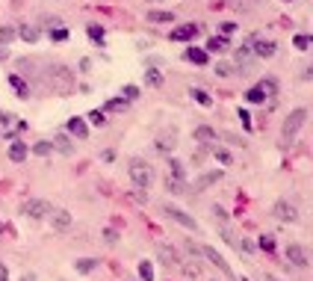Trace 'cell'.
I'll return each instance as SVG.
<instances>
[{"label": "cell", "instance_id": "3957f363", "mask_svg": "<svg viewBox=\"0 0 313 281\" xmlns=\"http://www.w3.org/2000/svg\"><path fill=\"white\" fill-rule=\"evenodd\" d=\"M304 122H307V110H304V107H298V110H293V113L287 116L284 130H281V142H284V145H290L293 139L298 136V130L304 127Z\"/></svg>", "mask_w": 313, "mask_h": 281}, {"label": "cell", "instance_id": "f6af8a7d", "mask_svg": "<svg viewBox=\"0 0 313 281\" xmlns=\"http://www.w3.org/2000/svg\"><path fill=\"white\" fill-rule=\"evenodd\" d=\"M230 33H237V24L233 21H222V36H230Z\"/></svg>", "mask_w": 313, "mask_h": 281}, {"label": "cell", "instance_id": "4316f807", "mask_svg": "<svg viewBox=\"0 0 313 281\" xmlns=\"http://www.w3.org/2000/svg\"><path fill=\"white\" fill-rule=\"evenodd\" d=\"M189 95H192L195 101H198L201 107H213V98H210V95H207L204 89H189Z\"/></svg>", "mask_w": 313, "mask_h": 281}, {"label": "cell", "instance_id": "681fc988", "mask_svg": "<svg viewBox=\"0 0 313 281\" xmlns=\"http://www.w3.org/2000/svg\"><path fill=\"white\" fill-rule=\"evenodd\" d=\"M298 80H304V83H307V80H313V65H310V68H304V71L298 74Z\"/></svg>", "mask_w": 313, "mask_h": 281}, {"label": "cell", "instance_id": "11a10c76", "mask_svg": "<svg viewBox=\"0 0 313 281\" xmlns=\"http://www.w3.org/2000/svg\"><path fill=\"white\" fill-rule=\"evenodd\" d=\"M21 281H35V275H21Z\"/></svg>", "mask_w": 313, "mask_h": 281}, {"label": "cell", "instance_id": "c3c4849f", "mask_svg": "<svg viewBox=\"0 0 313 281\" xmlns=\"http://www.w3.org/2000/svg\"><path fill=\"white\" fill-rule=\"evenodd\" d=\"M210 213H213V216H216V219H222V222H225V219H227V213H225V210H222V207H219V204H216V207H213V210H210Z\"/></svg>", "mask_w": 313, "mask_h": 281}, {"label": "cell", "instance_id": "bcb514c9", "mask_svg": "<svg viewBox=\"0 0 313 281\" xmlns=\"http://www.w3.org/2000/svg\"><path fill=\"white\" fill-rule=\"evenodd\" d=\"M240 119H243V127L251 130V116H248V110H240Z\"/></svg>", "mask_w": 313, "mask_h": 281}, {"label": "cell", "instance_id": "44dd1931", "mask_svg": "<svg viewBox=\"0 0 313 281\" xmlns=\"http://www.w3.org/2000/svg\"><path fill=\"white\" fill-rule=\"evenodd\" d=\"M166 190L174 193V195H183V193H186V181H183V178H174V175H169V178H166Z\"/></svg>", "mask_w": 313, "mask_h": 281}, {"label": "cell", "instance_id": "4fadbf2b", "mask_svg": "<svg viewBox=\"0 0 313 281\" xmlns=\"http://www.w3.org/2000/svg\"><path fill=\"white\" fill-rule=\"evenodd\" d=\"M227 48H230V39H227V36H210L204 51H207V53H225Z\"/></svg>", "mask_w": 313, "mask_h": 281}, {"label": "cell", "instance_id": "e0dca14e", "mask_svg": "<svg viewBox=\"0 0 313 281\" xmlns=\"http://www.w3.org/2000/svg\"><path fill=\"white\" fill-rule=\"evenodd\" d=\"M174 130H169V133H160L156 136V151H163V154H169V151H174Z\"/></svg>", "mask_w": 313, "mask_h": 281}, {"label": "cell", "instance_id": "f5cc1de1", "mask_svg": "<svg viewBox=\"0 0 313 281\" xmlns=\"http://www.w3.org/2000/svg\"><path fill=\"white\" fill-rule=\"evenodd\" d=\"M260 281H278V278H275V275H269V272H263V275H260Z\"/></svg>", "mask_w": 313, "mask_h": 281}, {"label": "cell", "instance_id": "603a6c76", "mask_svg": "<svg viewBox=\"0 0 313 281\" xmlns=\"http://www.w3.org/2000/svg\"><path fill=\"white\" fill-rule=\"evenodd\" d=\"M266 98H269V95L263 92V86H260V83H257V86H251V89L245 92V101H248V104H263Z\"/></svg>", "mask_w": 313, "mask_h": 281}, {"label": "cell", "instance_id": "52a82bcc", "mask_svg": "<svg viewBox=\"0 0 313 281\" xmlns=\"http://www.w3.org/2000/svg\"><path fill=\"white\" fill-rule=\"evenodd\" d=\"M201 255H204V258H207V261H210V263H213L216 269H222V272H225L227 278H233V269L227 266V261H225V258H222L219 252H213L210 246H201Z\"/></svg>", "mask_w": 313, "mask_h": 281}, {"label": "cell", "instance_id": "7a4b0ae2", "mask_svg": "<svg viewBox=\"0 0 313 281\" xmlns=\"http://www.w3.org/2000/svg\"><path fill=\"white\" fill-rule=\"evenodd\" d=\"M127 172H130V181H133V187H136V190H148V187H151V181H154V169H151L145 160H139V157H133V160H130Z\"/></svg>", "mask_w": 313, "mask_h": 281}, {"label": "cell", "instance_id": "83f0119b", "mask_svg": "<svg viewBox=\"0 0 313 281\" xmlns=\"http://www.w3.org/2000/svg\"><path fill=\"white\" fill-rule=\"evenodd\" d=\"M15 36H18V30H15V27H0V45H3V48H6Z\"/></svg>", "mask_w": 313, "mask_h": 281}, {"label": "cell", "instance_id": "2e32d148", "mask_svg": "<svg viewBox=\"0 0 313 281\" xmlns=\"http://www.w3.org/2000/svg\"><path fill=\"white\" fill-rule=\"evenodd\" d=\"M195 142H201V145H213L216 142V130L201 124V127H195Z\"/></svg>", "mask_w": 313, "mask_h": 281}, {"label": "cell", "instance_id": "277c9868", "mask_svg": "<svg viewBox=\"0 0 313 281\" xmlns=\"http://www.w3.org/2000/svg\"><path fill=\"white\" fill-rule=\"evenodd\" d=\"M21 213L30 219H45V216H51V204L45 198H27L21 204Z\"/></svg>", "mask_w": 313, "mask_h": 281}, {"label": "cell", "instance_id": "74e56055", "mask_svg": "<svg viewBox=\"0 0 313 281\" xmlns=\"http://www.w3.org/2000/svg\"><path fill=\"white\" fill-rule=\"evenodd\" d=\"M127 107V98H112V101H106V110H124Z\"/></svg>", "mask_w": 313, "mask_h": 281}, {"label": "cell", "instance_id": "7bdbcfd3", "mask_svg": "<svg viewBox=\"0 0 313 281\" xmlns=\"http://www.w3.org/2000/svg\"><path fill=\"white\" fill-rule=\"evenodd\" d=\"M124 98H127V101H136V98H139V86H133V83L124 86Z\"/></svg>", "mask_w": 313, "mask_h": 281}, {"label": "cell", "instance_id": "6f0895ef", "mask_svg": "<svg viewBox=\"0 0 313 281\" xmlns=\"http://www.w3.org/2000/svg\"><path fill=\"white\" fill-rule=\"evenodd\" d=\"M0 234H3V222H0Z\"/></svg>", "mask_w": 313, "mask_h": 281}, {"label": "cell", "instance_id": "d6a6232c", "mask_svg": "<svg viewBox=\"0 0 313 281\" xmlns=\"http://www.w3.org/2000/svg\"><path fill=\"white\" fill-rule=\"evenodd\" d=\"M260 249H263V252H275V237H272V234H263V237H260Z\"/></svg>", "mask_w": 313, "mask_h": 281}, {"label": "cell", "instance_id": "6da1fadb", "mask_svg": "<svg viewBox=\"0 0 313 281\" xmlns=\"http://www.w3.org/2000/svg\"><path fill=\"white\" fill-rule=\"evenodd\" d=\"M45 86L53 89L56 95H68L74 89V77H71V71L65 65H51V71L45 74Z\"/></svg>", "mask_w": 313, "mask_h": 281}, {"label": "cell", "instance_id": "8fae6325", "mask_svg": "<svg viewBox=\"0 0 313 281\" xmlns=\"http://www.w3.org/2000/svg\"><path fill=\"white\" fill-rule=\"evenodd\" d=\"M156 258H160L166 266H180V258H177V252L172 249V246H156Z\"/></svg>", "mask_w": 313, "mask_h": 281}, {"label": "cell", "instance_id": "7402d4cb", "mask_svg": "<svg viewBox=\"0 0 313 281\" xmlns=\"http://www.w3.org/2000/svg\"><path fill=\"white\" fill-rule=\"evenodd\" d=\"M9 86L18 92V98H30V86H27V80H21V74H12L9 77Z\"/></svg>", "mask_w": 313, "mask_h": 281}, {"label": "cell", "instance_id": "e575fe53", "mask_svg": "<svg viewBox=\"0 0 313 281\" xmlns=\"http://www.w3.org/2000/svg\"><path fill=\"white\" fill-rule=\"evenodd\" d=\"M233 71H237V68H233L230 62H219V65H216V74H219V77H230Z\"/></svg>", "mask_w": 313, "mask_h": 281}, {"label": "cell", "instance_id": "5b68a950", "mask_svg": "<svg viewBox=\"0 0 313 281\" xmlns=\"http://www.w3.org/2000/svg\"><path fill=\"white\" fill-rule=\"evenodd\" d=\"M163 213L169 216V219H174L177 225H183L186 231H198V222H195L189 213H183V210H177V207H172V204H163Z\"/></svg>", "mask_w": 313, "mask_h": 281}, {"label": "cell", "instance_id": "60d3db41", "mask_svg": "<svg viewBox=\"0 0 313 281\" xmlns=\"http://www.w3.org/2000/svg\"><path fill=\"white\" fill-rule=\"evenodd\" d=\"M260 86H263V92H266V95H275V92H278L275 80H269V77H266V80H260Z\"/></svg>", "mask_w": 313, "mask_h": 281}, {"label": "cell", "instance_id": "cb8c5ba5", "mask_svg": "<svg viewBox=\"0 0 313 281\" xmlns=\"http://www.w3.org/2000/svg\"><path fill=\"white\" fill-rule=\"evenodd\" d=\"M216 181H222V172H204L201 178H198V184H195V190H204V187H210Z\"/></svg>", "mask_w": 313, "mask_h": 281}, {"label": "cell", "instance_id": "ee69618b", "mask_svg": "<svg viewBox=\"0 0 313 281\" xmlns=\"http://www.w3.org/2000/svg\"><path fill=\"white\" fill-rule=\"evenodd\" d=\"M213 157H216L219 163H225V166L230 163V154H227V151H222V148H213Z\"/></svg>", "mask_w": 313, "mask_h": 281}, {"label": "cell", "instance_id": "8992f818", "mask_svg": "<svg viewBox=\"0 0 313 281\" xmlns=\"http://www.w3.org/2000/svg\"><path fill=\"white\" fill-rule=\"evenodd\" d=\"M272 216H275L278 222H296L298 219V210L290 201H275V204H272Z\"/></svg>", "mask_w": 313, "mask_h": 281}, {"label": "cell", "instance_id": "d6986e66", "mask_svg": "<svg viewBox=\"0 0 313 281\" xmlns=\"http://www.w3.org/2000/svg\"><path fill=\"white\" fill-rule=\"evenodd\" d=\"M148 21H151V24H172L174 15H172L169 9H151V12H148Z\"/></svg>", "mask_w": 313, "mask_h": 281}, {"label": "cell", "instance_id": "9f6ffc18", "mask_svg": "<svg viewBox=\"0 0 313 281\" xmlns=\"http://www.w3.org/2000/svg\"><path fill=\"white\" fill-rule=\"evenodd\" d=\"M151 3H163V0H151Z\"/></svg>", "mask_w": 313, "mask_h": 281}, {"label": "cell", "instance_id": "d590c367", "mask_svg": "<svg viewBox=\"0 0 313 281\" xmlns=\"http://www.w3.org/2000/svg\"><path fill=\"white\" fill-rule=\"evenodd\" d=\"M86 119H89V122L95 124V127H104V124H106V119H104V113H101V110H92V113H89Z\"/></svg>", "mask_w": 313, "mask_h": 281}, {"label": "cell", "instance_id": "30bf717a", "mask_svg": "<svg viewBox=\"0 0 313 281\" xmlns=\"http://www.w3.org/2000/svg\"><path fill=\"white\" fill-rule=\"evenodd\" d=\"M287 258H290V263H293V266H298V269H301V266H307V252L301 249L298 243H290V246H287Z\"/></svg>", "mask_w": 313, "mask_h": 281}, {"label": "cell", "instance_id": "ab89813d", "mask_svg": "<svg viewBox=\"0 0 313 281\" xmlns=\"http://www.w3.org/2000/svg\"><path fill=\"white\" fill-rule=\"evenodd\" d=\"M51 39H53V42H65V39H68V30H65V27H53Z\"/></svg>", "mask_w": 313, "mask_h": 281}, {"label": "cell", "instance_id": "8d00e7d4", "mask_svg": "<svg viewBox=\"0 0 313 281\" xmlns=\"http://www.w3.org/2000/svg\"><path fill=\"white\" fill-rule=\"evenodd\" d=\"M222 237H225V243H227V246H233V249L240 246V237L233 234V231H227V228H222Z\"/></svg>", "mask_w": 313, "mask_h": 281}, {"label": "cell", "instance_id": "9a60e30c", "mask_svg": "<svg viewBox=\"0 0 313 281\" xmlns=\"http://www.w3.org/2000/svg\"><path fill=\"white\" fill-rule=\"evenodd\" d=\"M68 133H71L74 139H86V136H89V127H86L83 119H68Z\"/></svg>", "mask_w": 313, "mask_h": 281}, {"label": "cell", "instance_id": "5bb4252c", "mask_svg": "<svg viewBox=\"0 0 313 281\" xmlns=\"http://www.w3.org/2000/svg\"><path fill=\"white\" fill-rule=\"evenodd\" d=\"M18 36H21L27 45H35L38 36H42V30H38L35 24H21V27H18Z\"/></svg>", "mask_w": 313, "mask_h": 281}, {"label": "cell", "instance_id": "836d02e7", "mask_svg": "<svg viewBox=\"0 0 313 281\" xmlns=\"http://www.w3.org/2000/svg\"><path fill=\"white\" fill-rule=\"evenodd\" d=\"M169 169H172L174 178H186V169H183V163H180V160H169Z\"/></svg>", "mask_w": 313, "mask_h": 281}, {"label": "cell", "instance_id": "1f68e13d", "mask_svg": "<svg viewBox=\"0 0 313 281\" xmlns=\"http://www.w3.org/2000/svg\"><path fill=\"white\" fill-rule=\"evenodd\" d=\"M293 45H296V48H298V51H307V48H310V45H313V36H301V33H298V36H296V39H293Z\"/></svg>", "mask_w": 313, "mask_h": 281}, {"label": "cell", "instance_id": "ffe728a7", "mask_svg": "<svg viewBox=\"0 0 313 281\" xmlns=\"http://www.w3.org/2000/svg\"><path fill=\"white\" fill-rule=\"evenodd\" d=\"M51 142H53V148H56L59 154H71V151H74V142H71V139H68L65 133H59V136H53V139H51Z\"/></svg>", "mask_w": 313, "mask_h": 281}, {"label": "cell", "instance_id": "f35d334b", "mask_svg": "<svg viewBox=\"0 0 313 281\" xmlns=\"http://www.w3.org/2000/svg\"><path fill=\"white\" fill-rule=\"evenodd\" d=\"M183 275L198 278V275H201V266H198V263H183Z\"/></svg>", "mask_w": 313, "mask_h": 281}, {"label": "cell", "instance_id": "484cf974", "mask_svg": "<svg viewBox=\"0 0 313 281\" xmlns=\"http://www.w3.org/2000/svg\"><path fill=\"white\" fill-rule=\"evenodd\" d=\"M74 266H77V272H80V275H89V272L98 266V261H95V258H80Z\"/></svg>", "mask_w": 313, "mask_h": 281}, {"label": "cell", "instance_id": "f546056e", "mask_svg": "<svg viewBox=\"0 0 313 281\" xmlns=\"http://www.w3.org/2000/svg\"><path fill=\"white\" fill-rule=\"evenodd\" d=\"M139 278H142V281H154V266H151V261H142V263H139Z\"/></svg>", "mask_w": 313, "mask_h": 281}, {"label": "cell", "instance_id": "7dc6e473", "mask_svg": "<svg viewBox=\"0 0 313 281\" xmlns=\"http://www.w3.org/2000/svg\"><path fill=\"white\" fill-rule=\"evenodd\" d=\"M186 252H189V255H201V246H195L192 240H186Z\"/></svg>", "mask_w": 313, "mask_h": 281}, {"label": "cell", "instance_id": "d4e9b609", "mask_svg": "<svg viewBox=\"0 0 313 281\" xmlns=\"http://www.w3.org/2000/svg\"><path fill=\"white\" fill-rule=\"evenodd\" d=\"M86 36L104 48V27H101V24H89V27H86Z\"/></svg>", "mask_w": 313, "mask_h": 281}, {"label": "cell", "instance_id": "db71d44e", "mask_svg": "<svg viewBox=\"0 0 313 281\" xmlns=\"http://www.w3.org/2000/svg\"><path fill=\"white\" fill-rule=\"evenodd\" d=\"M6 56H9V51H6V48H0V59H6Z\"/></svg>", "mask_w": 313, "mask_h": 281}, {"label": "cell", "instance_id": "9c48e42d", "mask_svg": "<svg viewBox=\"0 0 313 281\" xmlns=\"http://www.w3.org/2000/svg\"><path fill=\"white\" fill-rule=\"evenodd\" d=\"M51 225H53V231H68L71 228V213L68 210H51Z\"/></svg>", "mask_w": 313, "mask_h": 281}, {"label": "cell", "instance_id": "ac0fdd59", "mask_svg": "<svg viewBox=\"0 0 313 281\" xmlns=\"http://www.w3.org/2000/svg\"><path fill=\"white\" fill-rule=\"evenodd\" d=\"M27 154H30V148H27L24 142H12V145H9V160H12V163H24Z\"/></svg>", "mask_w": 313, "mask_h": 281}, {"label": "cell", "instance_id": "7c38bea8", "mask_svg": "<svg viewBox=\"0 0 313 281\" xmlns=\"http://www.w3.org/2000/svg\"><path fill=\"white\" fill-rule=\"evenodd\" d=\"M183 59H189V62H195V65H207V59H210V53L204 51V48H186L183 51Z\"/></svg>", "mask_w": 313, "mask_h": 281}, {"label": "cell", "instance_id": "f907efd6", "mask_svg": "<svg viewBox=\"0 0 313 281\" xmlns=\"http://www.w3.org/2000/svg\"><path fill=\"white\" fill-rule=\"evenodd\" d=\"M133 201H139V204H145V201H148V195H145V190H136V193H133Z\"/></svg>", "mask_w": 313, "mask_h": 281}, {"label": "cell", "instance_id": "f1b7e54d", "mask_svg": "<svg viewBox=\"0 0 313 281\" xmlns=\"http://www.w3.org/2000/svg\"><path fill=\"white\" fill-rule=\"evenodd\" d=\"M53 151V142H48V139H42V142H35V148H33V154H38V157H48Z\"/></svg>", "mask_w": 313, "mask_h": 281}, {"label": "cell", "instance_id": "ba28073f", "mask_svg": "<svg viewBox=\"0 0 313 281\" xmlns=\"http://www.w3.org/2000/svg\"><path fill=\"white\" fill-rule=\"evenodd\" d=\"M198 24H180V27H174L172 30V42H192L195 36H198Z\"/></svg>", "mask_w": 313, "mask_h": 281}, {"label": "cell", "instance_id": "b9f144b4", "mask_svg": "<svg viewBox=\"0 0 313 281\" xmlns=\"http://www.w3.org/2000/svg\"><path fill=\"white\" fill-rule=\"evenodd\" d=\"M104 240H106L109 246H115V243H119V231H115V228H106V231H104Z\"/></svg>", "mask_w": 313, "mask_h": 281}, {"label": "cell", "instance_id": "4dcf8cb0", "mask_svg": "<svg viewBox=\"0 0 313 281\" xmlns=\"http://www.w3.org/2000/svg\"><path fill=\"white\" fill-rule=\"evenodd\" d=\"M145 83H148V86H160V83H163V74L156 71V68H148V74H145Z\"/></svg>", "mask_w": 313, "mask_h": 281}, {"label": "cell", "instance_id": "816d5d0a", "mask_svg": "<svg viewBox=\"0 0 313 281\" xmlns=\"http://www.w3.org/2000/svg\"><path fill=\"white\" fill-rule=\"evenodd\" d=\"M0 281H9V269L3 263H0Z\"/></svg>", "mask_w": 313, "mask_h": 281}]
</instances>
